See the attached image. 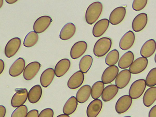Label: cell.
<instances>
[{
  "instance_id": "cell-26",
  "label": "cell",
  "mask_w": 156,
  "mask_h": 117,
  "mask_svg": "<svg viewBox=\"0 0 156 117\" xmlns=\"http://www.w3.org/2000/svg\"><path fill=\"white\" fill-rule=\"evenodd\" d=\"M156 100V87H152L148 88L145 92L143 97L144 105L148 107L151 106Z\"/></svg>"
},
{
  "instance_id": "cell-10",
  "label": "cell",
  "mask_w": 156,
  "mask_h": 117,
  "mask_svg": "<svg viewBox=\"0 0 156 117\" xmlns=\"http://www.w3.org/2000/svg\"><path fill=\"white\" fill-rule=\"evenodd\" d=\"M41 66L40 63L37 61L29 63L25 67L23 72V76L27 80L33 79L39 72Z\"/></svg>"
},
{
  "instance_id": "cell-2",
  "label": "cell",
  "mask_w": 156,
  "mask_h": 117,
  "mask_svg": "<svg viewBox=\"0 0 156 117\" xmlns=\"http://www.w3.org/2000/svg\"><path fill=\"white\" fill-rule=\"evenodd\" d=\"M112 44V40L108 37H103L95 43L93 48V53L97 57L105 55L110 50Z\"/></svg>"
},
{
  "instance_id": "cell-46",
  "label": "cell",
  "mask_w": 156,
  "mask_h": 117,
  "mask_svg": "<svg viewBox=\"0 0 156 117\" xmlns=\"http://www.w3.org/2000/svg\"><path fill=\"white\" fill-rule=\"evenodd\" d=\"M123 117H132L131 116H124Z\"/></svg>"
},
{
  "instance_id": "cell-43",
  "label": "cell",
  "mask_w": 156,
  "mask_h": 117,
  "mask_svg": "<svg viewBox=\"0 0 156 117\" xmlns=\"http://www.w3.org/2000/svg\"><path fill=\"white\" fill-rule=\"evenodd\" d=\"M56 117H70L69 115L65 114H62L57 116Z\"/></svg>"
},
{
  "instance_id": "cell-16",
  "label": "cell",
  "mask_w": 156,
  "mask_h": 117,
  "mask_svg": "<svg viewBox=\"0 0 156 117\" xmlns=\"http://www.w3.org/2000/svg\"><path fill=\"white\" fill-rule=\"evenodd\" d=\"M84 79L83 73L79 70L75 73L69 78L67 82V86L71 89H76L82 85Z\"/></svg>"
},
{
  "instance_id": "cell-42",
  "label": "cell",
  "mask_w": 156,
  "mask_h": 117,
  "mask_svg": "<svg viewBox=\"0 0 156 117\" xmlns=\"http://www.w3.org/2000/svg\"><path fill=\"white\" fill-rule=\"evenodd\" d=\"M17 1V0H6V2L9 4H12L15 3Z\"/></svg>"
},
{
  "instance_id": "cell-17",
  "label": "cell",
  "mask_w": 156,
  "mask_h": 117,
  "mask_svg": "<svg viewBox=\"0 0 156 117\" xmlns=\"http://www.w3.org/2000/svg\"><path fill=\"white\" fill-rule=\"evenodd\" d=\"M102 101L99 99H94L88 105L86 114L87 117H97L101 112L102 108Z\"/></svg>"
},
{
  "instance_id": "cell-5",
  "label": "cell",
  "mask_w": 156,
  "mask_h": 117,
  "mask_svg": "<svg viewBox=\"0 0 156 117\" xmlns=\"http://www.w3.org/2000/svg\"><path fill=\"white\" fill-rule=\"evenodd\" d=\"M28 96V92L26 89H17L11 100L12 106L16 108L23 105L27 100Z\"/></svg>"
},
{
  "instance_id": "cell-36",
  "label": "cell",
  "mask_w": 156,
  "mask_h": 117,
  "mask_svg": "<svg viewBox=\"0 0 156 117\" xmlns=\"http://www.w3.org/2000/svg\"><path fill=\"white\" fill-rule=\"evenodd\" d=\"M147 2V0H134L132 3V8L136 11H140L144 8Z\"/></svg>"
},
{
  "instance_id": "cell-3",
  "label": "cell",
  "mask_w": 156,
  "mask_h": 117,
  "mask_svg": "<svg viewBox=\"0 0 156 117\" xmlns=\"http://www.w3.org/2000/svg\"><path fill=\"white\" fill-rule=\"evenodd\" d=\"M145 80L140 79L134 81L131 85L129 91V94L133 99L138 98L143 94L146 87Z\"/></svg>"
},
{
  "instance_id": "cell-12",
  "label": "cell",
  "mask_w": 156,
  "mask_h": 117,
  "mask_svg": "<svg viewBox=\"0 0 156 117\" xmlns=\"http://www.w3.org/2000/svg\"><path fill=\"white\" fill-rule=\"evenodd\" d=\"M148 21L147 16L145 13H140L133 19L132 27L133 30L138 32L142 30L146 26Z\"/></svg>"
},
{
  "instance_id": "cell-24",
  "label": "cell",
  "mask_w": 156,
  "mask_h": 117,
  "mask_svg": "<svg viewBox=\"0 0 156 117\" xmlns=\"http://www.w3.org/2000/svg\"><path fill=\"white\" fill-rule=\"evenodd\" d=\"M54 70L51 68H48L42 73L40 78V82L41 86L46 88L52 82L55 75Z\"/></svg>"
},
{
  "instance_id": "cell-19",
  "label": "cell",
  "mask_w": 156,
  "mask_h": 117,
  "mask_svg": "<svg viewBox=\"0 0 156 117\" xmlns=\"http://www.w3.org/2000/svg\"><path fill=\"white\" fill-rule=\"evenodd\" d=\"M109 22V20L106 18L101 19L97 22L93 28V35L96 37L101 36L108 28Z\"/></svg>"
},
{
  "instance_id": "cell-44",
  "label": "cell",
  "mask_w": 156,
  "mask_h": 117,
  "mask_svg": "<svg viewBox=\"0 0 156 117\" xmlns=\"http://www.w3.org/2000/svg\"><path fill=\"white\" fill-rule=\"evenodd\" d=\"M3 1L2 0H0V8L2 7L3 4Z\"/></svg>"
},
{
  "instance_id": "cell-37",
  "label": "cell",
  "mask_w": 156,
  "mask_h": 117,
  "mask_svg": "<svg viewBox=\"0 0 156 117\" xmlns=\"http://www.w3.org/2000/svg\"><path fill=\"white\" fill-rule=\"evenodd\" d=\"M54 111L49 108L43 110L40 113L38 117H53Z\"/></svg>"
},
{
  "instance_id": "cell-13",
  "label": "cell",
  "mask_w": 156,
  "mask_h": 117,
  "mask_svg": "<svg viewBox=\"0 0 156 117\" xmlns=\"http://www.w3.org/2000/svg\"><path fill=\"white\" fill-rule=\"evenodd\" d=\"M87 47V43L84 41H80L75 43L70 50L71 57L73 59L79 58L85 52Z\"/></svg>"
},
{
  "instance_id": "cell-4",
  "label": "cell",
  "mask_w": 156,
  "mask_h": 117,
  "mask_svg": "<svg viewBox=\"0 0 156 117\" xmlns=\"http://www.w3.org/2000/svg\"><path fill=\"white\" fill-rule=\"evenodd\" d=\"M21 44L20 38L15 37L11 39L5 47L4 52L5 56L10 58L14 56L20 48Z\"/></svg>"
},
{
  "instance_id": "cell-23",
  "label": "cell",
  "mask_w": 156,
  "mask_h": 117,
  "mask_svg": "<svg viewBox=\"0 0 156 117\" xmlns=\"http://www.w3.org/2000/svg\"><path fill=\"white\" fill-rule=\"evenodd\" d=\"M91 94V87L90 85L86 84L82 86L78 90L76 94V98L80 103L87 101Z\"/></svg>"
},
{
  "instance_id": "cell-15",
  "label": "cell",
  "mask_w": 156,
  "mask_h": 117,
  "mask_svg": "<svg viewBox=\"0 0 156 117\" xmlns=\"http://www.w3.org/2000/svg\"><path fill=\"white\" fill-rule=\"evenodd\" d=\"M135 40L134 33L131 30H129L121 38L119 43V47L122 50H127L132 46Z\"/></svg>"
},
{
  "instance_id": "cell-9",
  "label": "cell",
  "mask_w": 156,
  "mask_h": 117,
  "mask_svg": "<svg viewBox=\"0 0 156 117\" xmlns=\"http://www.w3.org/2000/svg\"><path fill=\"white\" fill-rule=\"evenodd\" d=\"M148 64V59L143 57L136 59L129 67V70L133 74H138L143 72Z\"/></svg>"
},
{
  "instance_id": "cell-8",
  "label": "cell",
  "mask_w": 156,
  "mask_h": 117,
  "mask_svg": "<svg viewBox=\"0 0 156 117\" xmlns=\"http://www.w3.org/2000/svg\"><path fill=\"white\" fill-rule=\"evenodd\" d=\"M119 72V68L116 66L108 67L105 70L102 75V82L104 84H108L112 83L116 78Z\"/></svg>"
},
{
  "instance_id": "cell-27",
  "label": "cell",
  "mask_w": 156,
  "mask_h": 117,
  "mask_svg": "<svg viewBox=\"0 0 156 117\" xmlns=\"http://www.w3.org/2000/svg\"><path fill=\"white\" fill-rule=\"evenodd\" d=\"M134 55L131 51H128L121 57L118 63V66L122 69H126L130 67L133 62Z\"/></svg>"
},
{
  "instance_id": "cell-22",
  "label": "cell",
  "mask_w": 156,
  "mask_h": 117,
  "mask_svg": "<svg viewBox=\"0 0 156 117\" xmlns=\"http://www.w3.org/2000/svg\"><path fill=\"white\" fill-rule=\"evenodd\" d=\"M76 31V27L75 25L72 23H68L61 29L59 34V37L63 40H69L73 37Z\"/></svg>"
},
{
  "instance_id": "cell-38",
  "label": "cell",
  "mask_w": 156,
  "mask_h": 117,
  "mask_svg": "<svg viewBox=\"0 0 156 117\" xmlns=\"http://www.w3.org/2000/svg\"><path fill=\"white\" fill-rule=\"evenodd\" d=\"M38 111L36 109H32L29 111L26 117H38Z\"/></svg>"
},
{
  "instance_id": "cell-31",
  "label": "cell",
  "mask_w": 156,
  "mask_h": 117,
  "mask_svg": "<svg viewBox=\"0 0 156 117\" xmlns=\"http://www.w3.org/2000/svg\"><path fill=\"white\" fill-rule=\"evenodd\" d=\"M38 38L37 33L33 31H31L25 36L23 40V44L26 47H31L37 43Z\"/></svg>"
},
{
  "instance_id": "cell-34",
  "label": "cell",
  "mask_w": 156,
  "mask_h": 117,
  "mask_svg": "<svg viewBox=\"0 0 156 117\" xmlns=\"http://www.w3.org/2000/svg\"><path fill=\"white\" fill-rule=\"evenodd\" d=\"M146 84L149 87L156 85V67L151 69L147 74L145 79Z\"/></svg>"
},
{
  "instance_id": "cell-29",
  "label": "cell",
  "mask_w": 156,
  "mask_h": 117,
  "mask_svg": "<svg viewBox=\"0 0 156 117\" xmlns=\"http://www.w3.org/2000/svg\"><path fill=\"white\" fill-rule=\"evenodd\" d=\"M78 105V101L76 97H71L67 100L63 108V112L65 114L70 115L76 110Z\"/></svg>"
},
{
  "instance_id": "cell-25",
  "label": "cell",
  "mask_w": 156,
  "mask_h": 117,
  "mask_svg": "<svg viewBox=\"0 0 156 117\" xmlns=\"http://www.w3.org/2000/svg\"><path fill=\"white\" fill-rule=\"evenodd\" d=\"M118 91L119 88L115 85L107 86L104 88L101 95L102 100L105 102L111 100L115 96Z\"/></svg>"
},
{
  "instance_id": "cell-35",
  "label": "cell",
  "mask_w": 156,
  "mask_h": 117,
  "mask_svg": "<svg viewBox=\"0 0 156 117\" xmlns=\"http://www.w3.org/2000/svg\"><path fill=\"white\" fill-rule=\"evenodd\" d=\"M28 112L27 106L23 105L16 108L12 112L11 117H26Z\"/></svg>"
},
{
  "instance_id": "cell-18",
  "label": "cell",
  "mask_w": 156,
  "mask_h": 117,
  "mask_svg": "<svg viewBox=\"0 0 156 117\" xmlns=\"http://www.w3.org/2000/svg\"><path fill=\"white\" fill-rule=\"evenodd\" d=\"M156 50V42L153 39L146 41L142 46L140 54L143 57L148 58L154 54Z\"/></svg>"
},
{
  "instance_id": "cell-39",
  "label": "cell",
  "mask_w": 156,
  "mask_h": 117,
  "mask_svg": "<svg viewBox=\"0 0 156 117\" xmlns=\"http://www.w3.org/2000/svg\"><path fill=\"white\" fill-rule=\"evenodd\" d=\"M148 117H156V105L150 110L148 115Z\"/></svg>"
},
{
  "instance_id": "cell-21",
  "label": "cell",
  "mask_w": 156,
  "mask_h": 117,
  "mask_svg": "<svg viewBox=\"0 0 156 117\" xmlns=\"http://www.w3.org/2000/svg\"><path fill=\"white\" fill-rule=\"evenodd\" d=\"M70 65V61L67 58H63L59 60L55 67L56 76L60 77L64 76L69 70Z\"/></svg>"
},
{
  "instance_id": "cell-45",
  "label": "cell",
  "mask_w": 156,
  "mask_h": 117,
  "mask_svg": "<svg viewBox=\"0 0 156 117\" xmlns=\"http://www.w3.org/2000/svg\"><path fill=\"white\" fill-rule=\"evenodd\" d=\"M154 60L155 61V62L156 63V53L154 57Z\"/></svg>"
},
{
  "instance_id": "cell-32",
  "label": "cell",
  "mask_w": 156,
  "mask_h": 117,
  "mask_svg": "<svg viewBox=\"0 0 156 117\" xmlns=\"http://www.w3.org/2000/svg\"><path fill=\"white\" fill-rule=\"evenodd\" d=\"M104 84L101 81L95 82L91 88V96L94 99H98L102 95L104 89Z\"/></svg>"
},
{
  "instance_id": "cell-14",
  "label": "cell",
  "mask_w": 156,
  "mask_h": 117,
  "mask_svg": "<svg viewBox=\"0 0 156 117\" xmlns=\"http://www.w3.org/2000/svg\"><path fill=\"white\" fill-rule=\"evenodd\" d=\"M131 76V73L129 70L125 69L121 71L116 78L115 85L120 89L125 88L129 83Z\"/></svg>"
},
{
  "instance_id": "cell-11",
  "label": "cell",
  "mask_w": 156,
  "mask_h": 117,
  "mask_svg": "<svg viewBox=\"0 0 156 117\" xmlns=\"http://www.w3.org/2000/svg\"><path fill=\"white\" fill-rule=\"evenodd\" d=\"M126 12L125 8L119 6L114 9L111 12L109 17V22L113 25L120 23L123 20Z\"/></svg>"
},
{
  "instance_id": "cell-1",
  "label": "cell",
  "mask_w": 156,
  "mask_h": 117,
  "mask_svg": "<svg viewBox=\"0 0 156 117\" xmlns=\"http://www.w3.org/2000/svg\"><path fill=\"white\" fill-rule=\"evenodd\" d=\"M103 9V5L99 2H94L87 7L86 12L85 18L87 23L92 25L99 18Z\"/></svg>"
},
{
  "instance_id": "cell-20",
  "label": "cell",
  "mask_w": 156,
  "mask_h": 117,
  "mask_svg": "<svg viewBox=\"0 0 156 117\" xmlns=\"http://www.w3.org/2000/svg\"><path fill=\"white\" fill-rule=\"evenodd\" d=\"M25 65L24 59L20 57L16 60L9 69V74L12 77H16L20 75L24 69Z\"/></svg>"
},
{
  "instance_id": "cell-6",
  "label": "cell",
  "mask_w": 156,
  "mask_h": 117,
  "mask_svg": "<svg viewBox=\"0 0 156 117\" xmlns=\"http://www.w3.org/2000/svg\"><path fill=\"white\" fill-rule=\"evenodd\" d=\"M52 21V19L49 16H43L39 17L34 23V31L38 34L44 32L49 27Z\"/></svg>"
},
{
  "instance_id": "cell-33",
  "label": "cell",
  "mask_w": 156,
  "mask_h": 117,
  "mask_svg": "<svg viewBox=\"0 0 156 117\" xmlns=\"http://www.w3.org/2000/svg\"><path fill=\"white\" fill-rule=\"evenodd\" d=\"M119 57L118 51L115 49L112 50L106 55L105 62L109 66H114L118 62Z\"/></svg>"
},
{
  "instance_id": "cell-41",
  "label": "cell",
  "mask_w": 156,
  "mask_h": 117,
  "mask_svg": "<svg viewBox=\"0 0 156 117\" xmlns=\"http://www.w3.org/2000/svg\"><path fill=\"white\" fill-rule=\"evenodd\" d=\"M5 67V64L4 61L1 59L0 60V74L3 71Z\"/></svg>"
},
{
  "instance_id": "cell-40",
  "label": "cell",
  "mask_w": 156,
  "mask_h": 117,
  "mask_svg": "<svg viewBox=\"0 0 156 117\" xmlns=\"http://www.w3.org/2000/svg\"><path fill=\"white\" fill-rule=\"evenodd\" d=\"M6 112L5 107L2 105H0V117H4Z\"/></svg>"
},
{
  "instance_id": "cell-28",
  "label": "cell",
  "mask_w": 156,
  "mask_h": 117,
  "mask_svg": "<svg viewBox=\"0 0 156 117\" xmlns=\"http://www.w3.org/2000/svg\"><path fill=\"white\" fill-rule=\"evenodd\" d=\"M42 94V89L39 85H36L33 87L28 93V98L29 101L31 103H35L39 101Z\"/></svg>"
},
{
  "instance_id": "cell-7",
  "label": "cell",
  "mask_w": 156,
  "mask_h": 117,
  "mask_svg": "<svg viewBox=\"0 0 156 117\" xmlns=\"http://www.w3.org/2000/svg\"><path fill=\"white\" fill-rule=\"evenodd\" d=\"M132 99L128 95H125L120 97L117 101L115 105V110L119 114L126 112L131 107Z\"/></svg>"
},
{
  "instance_id": "cell-30",
  "label": "cell",
  "mask_w": 156,
  "mask_h": 117,
  "mask_svg": "<svg viewBox=\"0 0 156 117\" xmlns=\"http://www.w3.org/2000/svg\"><path fill=\"white\" fill-rule=\"evenodd\" d=\"M93 61V58L90 55H87L83 56L79 63L80 71L84 73H87L91 66Z\"/></svg>"
}]
</instances>
